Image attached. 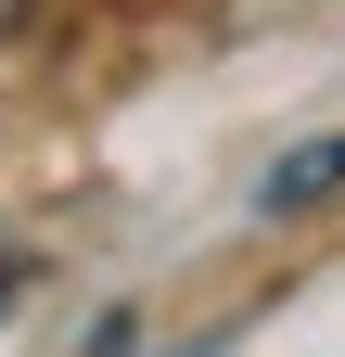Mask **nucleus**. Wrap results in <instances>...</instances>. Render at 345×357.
Returning a JSON list of instances; mask_svg holds the SVG:
<instances>
[{"label": "nucleus", "instance_id": "f257e3e1", "mask_svg": "<svg viewBox=\"0 0 345 357\" xmlns=\"http://www.w3.org/2000/svg\"><path fill=\"white\" fill-rule=\"evenodd\" d=\"M345 192V128H320V141H294L269 178H256V217H320Z\"/></svg>", "mask_w": 345, "mask_h": 357}, {"label": "nucleus", "instance_id": "f03ea898", "mask_svg": "<svg viewBox=\"0 0 345 357\" xmlns=\"http://www.w3.org/2000/svg\"><path fill=\"white\" fill-rule=\"evenodd\" d=\"M26 26H38V0H0V52H13V38H26Z\"/></svg>", "mask_w": 345, "mask_h": 357}, {"label": "nucleus", "instance_id": "7ed1b4c3", "mask_svg": "<svg viewBox=\"0 0 345 357\" xmlns=\"http://www.w3.org/2000/svg\"><path fill=\"white\" fill-rule=\"evenodd\" d=\"M0 281H13V255H0Z\"/></svg>", "mask_w": 345, "mask_h": 357}]
</instances>
